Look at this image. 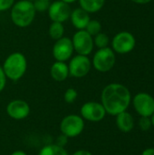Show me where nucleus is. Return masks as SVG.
Wrapping results in <instances>:
<instances>
[{"instance_id": "obj_1", "label": "nucleus", "mask_w": 154, "mask_h": 155, "mask_svg": "<svg viewBox=\"0 0 154 155\" xmlns=\"http://www.w3.org/2000/svg\"><path fill=\"white\" fill-rule=\"evenodd\" d=\"M132 103V95L129 89L118 83L107 84L101 94V104L104 107L106 114L116 116L127 111Z\"/></svg>"}, {"instance_id": "obj_2", "label": "nucleus", "mask_w": 154, "mask_h": 155, "mask_svg": "<svg viewBox=\"0 0 154 155\" xmlns=\"http://www.w3.org/2000/svg\"><path fill=\"white\" fill-rule=\"evenodd\" d=\"M36 11L33 2L27 0H19L15 2L10 9L11 21L17 27H27L34 20Z\"/></svg>"}, {"instance_id": "obj_3", "label": "nucleus", "mask_w": 154, "mask_h": 155, "mask_svg": "<svg viewBox=\"0 0 154 155\" xmlns=\"http://www.w3.org/2000/svg\"><path fill=\"white\" fill-rule=\"evenodd\" d=\"M2 68L7 79L13 82H16L20 80L26 72V57L20 52L12 53L5 59Z\"/></svg>"}, {"instance_id": "obj_4", "label": "nucleus", "mask_w": 154, "mask_h": 155, "mask_svg": "<svg viewBox=\"0 0 154 155\" xmlns=\"http://www.w3.org/2000/svg\"><path fill=\"white\" fill-rule=\"evenodd\" d=\"M115 62L116 57L113 50L111 47H105L95 52L92 60V66L100 73H107L113 68Z\"/></svg>"}, {"instance_id": "obj_5", "label": "nucleus", "mask_w": 154, "mask_h": 155, "mask_svg": "<svg viewBox=\"0 0 154 155\" xmlns=\"http://www.w3.org/2000/svg\"><path fill=\"white\" fill-rule=\"evenodd\" d=\"M84 129V120L81 115L69 114L63 118L60 123L61 134L67 138H75L79 136Z\"/></svg>"}, {"instance_id": "obj_6", "label": "nucleus", "mask_w": 154, "mask_h": 155, "mask_svg": "<svg viewBox=\"0 0 154 155\" xmlns=\"http://www.w3.org/2000/svg\"><path fill=\"white\" fill-rule=\"evenodd\" d=\"M71 40L73 43L74 50L77 53V54L88 56L93 50V37L84 29L77 30L74 34Z\"/></svg>"}, {"instance_id": "obj_7", "label": "nucleus", "mask_w": 154, "mask_h": 155, "mask_svg": "<svg viewBox=\"0 0 154 155\" xmlns=\"http://www.w3.org/2000/svg\"><path fill=\"white\" fill-rule=\"evenodd\" d=\"M136 45L134 35L127 31L116 34L112 40V49L114 53L125 54L132 52Z\"/></svg>"}, {"instance_id": "obj_8", "label": "nucleus", "mask_w": 154, "mask_h": 155, "mask_svg": "<svg viewBox=\"0 0 154 155\" xmlns=\"http://www.w3.org/2000/svg\"><path fill=\"white\" fill-rule=\"evenodd\" d=\"M92 68V61L87 55L76 54L72 56L68 64L69 75L74 78H82L86 76Z\"/></svg>"}, {"instance_id": "obj_9", "label": "nucleus", "mask_w": 154, "mask_h": 155, "mask_svg": "<svg viewBox=\"0 0 154 155\" xmlns=\"http://www.w3.org/2000/svg\"><path fill=\"white\" fill-rule=\"evenodd\" d=\"M81 116L84 120L91 123H98L104 119L106 111L103 104L98 102H86L84 103L80 110Z\"/></svg>"}, {"instance_id": "obj_10", "label": "nucleus", "mask_w": 154, "mask_h": 155, "mask_svg": "<svg viewBox=\"0 0 154 155\" xmlns=\"http://www.w3.org/2000/svg\"><path fill=\"white\" fill-rule=\"evenodd\" d=\"M134 110L140 116L151 117L154 113V98L148 93H139L133 99Z\"/></svg>"}, {"instance_id": "obj_11", "label": "nucleus", "mask_w": 154, "mask_h": 155, "mask_svg": "<svg viewBox=\"0 0 154 155\" xmlns=\"http://www.w3.org/2000/svg\"><path fill=\"white\" fill-rule=\"evenodd\" d=\"M74 46L71 38L63 36L62 38L55 41L52 54L55 61L59 62H66L70 60L74 54Z\"/></svg>"}, {"instance_id": "obj_12", "label": "nucleus", "mask_w": 154, "mask_h": 155, "mask_svg": "<svg viewBox=\"0 0 154 155\" xmlns=\"http://www.w3.org/2000/svg\"><path fill=\"white\" fill-rule=\"evenodd\" d=\"M71 12L72 9L70 5L61 0H55L50 3L49 8L47 10L48 16L52 22H59L63 24L70 18Z\"/></svg>"}, {"instance_id": "obj_13", "label": "nucleus", "mask_w": 154, "mask_h": 155, "mask_svg": "<svg viewBox=\"0 0 154 155\" xmlns=\"http://www.w3.org/2000/svg\"><path fill=\"white\" fill-rule=\"evenodd\" d=\"M6 114L10 118L14 120H24L30 114V106L25 101L15 99L7 104Z\"/></svg>"}, {"instance_id": "obj_14", "label": "nucleus", "mask_w": 154, "mask_h": 155, "mask_svg": "<svg viewBox=\"0 0 154 155\" xmlns=\"http://www.w3.org/2000/svg\"><path fill=\"white\" fill-rule=\"evenodd\" d=\"M69 19L71 20V23L74 27L77 30L85 29L87 24L91 20L89 13L84 10L82 7H77L72 10Z\"/></svg>"}, {"instance_id": "obj_15", "label": "nucleus", "mask_w": 154, "mask_h": 155, "mask_svg": "<svg viewBox=\"0 0 154 155\" xmlns=\"http://www.w3.org/2000/svg\"><path fill=\"white\" fill-rule=\"evenodd\" d=\"M50 75L55 82H64L69 76L68 64L65 62L55 61L50 68Z\"/></svg>"}, {"instance_id": "obj_16", "label": "nucleus", "mask_w": 154, "mask_h": 155, "mask_svg": "<svg viewBox=\"0 0 154 155\" xmlns=\"http://www.w3.org/2000/svg\"><path fill=\"white\" fill-rule=\"evenodd\" d=\"M116 126L123 133H129L134 127V119L127 111L116 115Z\"/></svg>"}, {"instance_id": "obj_17", "label": "nucleus", "mask_w": 154, "mask_h": 155, "mask_svg": "<svg viewBox=\"0 0 154 155\" xmlns=\"http://www.w3.org/2000/svg\"><path fill=\"white\" fill-rule=\"evenodd\" d=\"M80 7L88 12L89 14L100 11L105 3V0H78Z\"/></svg>"}, {"instance_id": "obj_18", "label": "nucleus", "mask_w": 154, "mask_h": 155, "mask_svg": "<svg viewBox=\"0 0 154 155\" xmlns=\"http://www.w3.org/2000/svg\"><path fill=\"white\" fill-rule=\"evenodd\" d=\"M38 155H69L64 147H61L55 143L44 146L38 153Z\"/></svg>"}, {"instance_id": "obj_19", "label": "nucleus", "mask_w": 154, "mask_h": 155, "mask_svg": "<svg viewBox=\"0 0 154 155\" xmlns=\"http://www.w3.org/2000/svg\"><path fill=\"white\" fill-rule=\"evenodd\" d=\"M49 36L53 40H58L62 38L64 35V26L63 23L59 22H52L48 28Z\"/></svg>"}, {"instance_id": "obj_20", "label": "nucleus", "mask_w": 154, "mask_h": 155, "mask_svg": "<svg viewBox=\"0 0 154 155\" xmlns=\"http://www.w3.org/2000/svg\"><path fill=\"white\" fill-rule=\"evenodd\" d=\"M109 43H110L109 36L104 33L101 32V33H99L93 36V44L98 49L108 47Z\"/></svg>"}, {"instance_id": "obj_21", "label": "nucleus", "mask_w": 154, "mask_h": 155, "mask_svg": "<svg viewBox=\"0 0 154 155\" xmlns=\"http://www.w3.org/2000/svg\"><path fill=\"white\" fill-rule=\"evenodd\" d=\"M84 30L93 37L97 34L101 33V31H102V24L96 19H91L89 21V23L87 24Z\"/></svg>"}, {"instance_id": "obj_22", "label": "nucleus", "mask_w": 154, "mask_h": 155, "mask_svg": "<svg viewBox=\"0 0 154 155\" xmlns=\"http://www.w3.org/2000/svg\"><path fill=\"white\" fill-rule=\"evenodd\" d=\"M78 93L74 88H68L64 94V100L67 104H73L76 101Z\"/></svg>"}, {"instance_id": "obj_23", "label": "nucleus", "mask_w": 154, "mask_h": 155, "mask_svg": "<svg viewBox=\"0 0 154 155\" xmlns=\"http://www.w3.org/2000/svg\"><path fill=\"white\" fill-rule=\"evenodd\" d=\"M50 3L51 2L46 0H34L33 2V5L36 12H45L48 10Z\"/></svg>"}, {"instance_id": "obj_24", "label": "nucleus", "mask_w": 154, "mask_h": 155, "mask_svg": "<svg viewBox=\"0 0 154 155\" xmlns=\"http://www.w3.org/2000/svg\"><path fill=\"white\" fill-rule=\"evenodd\" d=\"M138 125H139V128L142 131H143V132L149 131L152 126L151 118L150 117H145V116H141V118L139 119Z\"/></svg>"}, {"instance_id": "obj_25", "label": "nucleus", "mask_w": 154, "mask_h": 155, "mask_svg": "<svg viewBox=\"0 0 154 155\" xmlns=\"http://www.w3.org/2000/svg\"><path fill=\"white\" fill-rule=\"evenodd\" d=\"M14 4L15 0H0V12L10 10Z\"/></svg>"}, {"instance_id": "obj_26", "label": "nucleus", "mask_w": 154, "mask_h": 155, "mask_svg": "<svg viewBox=\"0 0 154 155\" xmlns=\"http://www.w3.org/2000/svg\"><path fill=\"white\" fill-rule=\"evenodd\" d=\"M6 81H7V78L5 76V74L2 68V66L0 65V93L5 89V85H6Z\"/></svg>"}, {"instance_id": "obj_27", "label": "nucleus", "mask_w": 154, "mask_h": 155, "mask_svg": "<svg viewBox=\"0 0 154 155\" xmlns=\"http://www.w3.org/2000/svg\"><path fill=\"white\" fill-rule=\"evenodd\" d=\"M67 139H68V138H67L65 135L61 134L60 136L57 137L55 144H57V145H59V146H61V147H64V145L67 143Z\"/></svg>"}, {"instance_id": "obj_28", "label": "nucleus", "mask_w": 154, "mask_h": 155, "mask_svg": "<svg viewBox=\"0 0 154 155\" xmlns=\"http://www.w3.org/2000/svg\"><path fill=\"white\" fill-rule=\"evenodd\" d=\"M72 155H93L91 153V152H89L88 150H85V149H81V150H78L76 152H74Z\"/></svg>"}, {"instance_id": "obj_29", "label": "nucleus", "mask_w": 154, "mask_h": 155, "mask_svg": "<svg viewBox=\"0 0 154 155\" xmlns=\"http://www.w3.org/2000/svg\"><path fill=\"white\" fill-rule=\"evenodd\" d=\"M142 155H154V148H147V149H145L142 153Z\"/></svg>"}, {"instance_id": "obj_30", "label": "nucleus", "mask_w": 154, "mask_h": 155, "mask_svg": "<svg viewBox=\"0 0 154 155\" xmlns=\"http://www.w3.org/2000/svg\"><path fill=\"white\" fill-rule=\"evenodd\" d=\"M131 1L135 4H138V5H145V4L150 3L152 0H131Z\"/></svg>"}, {"instance_id": "obj_31", "label": "nucleus", "mask_w": 154, "mask_h": 155, "mask_svg": "<svg viewBox=\"0 0 154 155\" xmlns=\"http://www.w3.org/2000/svg\"><path fill=\"white\" fill-rule=\"evenodd\" d=\"M11 155H27L26 153H25L24 151H20V150H17V151H15L13 152Z\"/></svg>"}, {"instance_id": "obj_32", "label": "nucleus", "mask_w": 154, "mask_h": 155, "mask_svg": "<svg viewBox=\"0 0 154 155\" xmlns=\"http://www.w3.org/2000/svg\"><path fill=\"white\" fill-rule=\"evenodd\" d=\"M61 1H63V2H64V3H66V4L70 5V4L75 3V2H76V1H78V0H61Z\"/></svg>"}, {"instance_id": "obj_33", "label": "nucleus", "mask_w": 154, "mask_h": 155, "mask_svg": "<svg viewBox=\"0 0 154 155\" xmlns=\"http://www.w3.org/2000/svg\"><path fill=\"white\" fill-rule=\"evenodd\" d=\"M150 118H151V121H152V126L154 127V113L153 114H152Z\"/></svg>"}, {"instance_id": "obj_34", "label": "nucleus", "mask_w": 154, "mask_h": 155, "mask_svg": "<svg viewBox=\"0 0 154 155\" xmlns=\"http://www.w3.org/2000/svg\"><path fill=\"white\" fill-rule=\"evenodd\" d=\"M27 1H30V2H34V0H27Z\"/></svg>"}, {"instance_id": "obj_35", "label": "nucleus", "mask_w": 154, "mask_h": 155, "mask_svg": "<svg viewBox=\"0 0 154 155\" xmlns=\"http://www.w3.org/2000/svg\"><path fill=\"white\" fill-rule=\"evenodd\" d=\"M46 1H49V2H50V1H51V0H46Z\"/></svg>"}]
</instances>
